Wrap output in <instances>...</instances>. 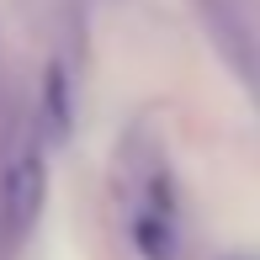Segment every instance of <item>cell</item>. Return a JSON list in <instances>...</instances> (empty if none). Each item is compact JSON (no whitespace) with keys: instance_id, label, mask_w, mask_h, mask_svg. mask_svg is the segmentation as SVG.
<instances>
[{"instance_id":"2","label":"cell","mask_w":260,"mask_h":260,"mask_svg":"<svg viewBox=\"0 0 260 260\" xmlns=\"http://www.w3.org/2000/svg\"><path fill=\"white\" fill-rule=\"evenodd\" d=\"M133 244L144 260H175V218L170 207H149L133 218Z\"/></svg>"},{"instance_id":"3","label":"cell","mask_w":260,"mask_h":260,"mask_svg":"<svg viewBox=\"0 0 260 260\" xmlns=\"http://www.w3.org/2000/svg\"><path fill=\"white\" fill-rule=\"evenodd\" d=\"M48 127H53V138L69 133V85H64V69H48Z\"/></svg>"},{"instance_id":"1","label":"cell","mask_w":260,"mask_h":260,"mask_svg":"<svg viewBox=\"0 0 260 260\" xmlns=\"http://www.w3.org/2000/svg\"><path fill=\"white\" fill-rule=\"evenodd\" d=\"M43 197H48V170H43V154H38L32 144H21L16 154H11V165L0 170V218H6V229L16 234V239L38 223Z\"/></svg>"}]
</instances>
